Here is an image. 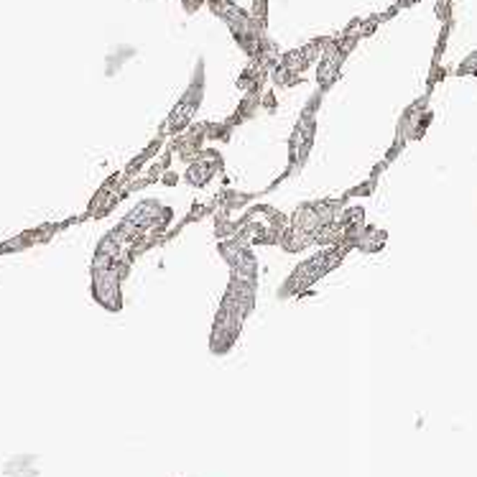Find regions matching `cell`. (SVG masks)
<instances>
[{"label":"cell","instance_id":"cell-12","mask_svg":"<svg viewBox=\"0 0 477 477\" xmlns=\"http://www.w3.org/2000/svg\"><path fill=\"white\" fill-rule=\"evenodd\" d=\"M181 5L189 10V13H194L197 8H202V5H205V0H181Z\"/></svg>","mask_w":477,"mask_h":477},{"label":"cell","instance_id":"cell-9","mask_svg":"<svg viewBox=\"0 0 477 477\" xmlns=\"http://www.w3.org/2000/svg\"><path fill=\"white\" fill-rule=\"evenodd\" d=\"M222 169V156L217 151H199L194 159H191L189 169L184 174V181L191 184V187H205L209 181L215 179L217 172Z\"/></svg>","mask_w":477,"mask_h":477},{"label":"cell","instance_id":"cell-5","mask_svg":"<svg viewBox=\"0 0 477 477\" xmlns=\"http://www.w3.org/2000/svg\"><path fill=\"white\" fill-rule=\"evenodd\" d=\"M205 59L197 62V69L191 74V82L187 84V90L181 92V97L176 100V105L172 108L166 123L161 126V138L163 135H179L191 126L194 115L202 108V100H205Z\"/></svg>","mask_w":477,"mask_h":477},{"label":"cell","instance_id":"cell-4","mask_svg":"<svg viewBox=\"0 0 477 477\" xmlns=\"http://www.w3.org/2000/svg\"><path fill=\"white\" fill-rule=\"evenodd\" d=\"M319 105H322V92L316 90L312 100L304 105V110L299 113L291 138H288V169L281 179L294 176L296 172L304 169V163L309 161V153L316 143V115H319Z\"/></svg>","mask_w":477,"mask_h":477},{"label":"cell","instance_id":"cell-2","mask_svg":"<svg viewBox=\"0 0 477 477\" xmlns=\"http://www.w3.org/2000/svg\"><path fill=\"white\" fill-rule=\"evenodd\" d=\"M342 205L345 197L304 202L301 207H296L294 215L288 217V225L281 233L279 245L286 253H301L309 245H316V237L322 235V230H327L340 217Z\"/></svg>","mask_w":477,"mask_h":477},{"label":"cell","instance_id":"cell-10","mask_svg":"<svg viewBox=\"0 0 477 477\" xmlns=\"http://www.w3.org/2000/svg\"><path fill=\"white\" fill-rule=\"evenodd\" d=\"M207 138V126L199 128H187L184 133L174 135V151L179 153V159L184 161H191L199 151H202V141Z\"/></svg>","mask_w":477,"mask_h":477},{"label":"cell","instance_id":"cell-8","mask_svg":"<svg viewBox=\"0 0 477 477\" xmlns=\"http://www.w3.org/2000/svg\"><path fill=\"white\" fill-rule=\"evenodd\" d=\"M172 220H174V209L161 205L159 199H141V202L123 217V222H128L135 233H141V235H148V233L161 235L166 227L172 225Z\"/></svg>","mask_w":477,"mask_h":477},{"label":"cell","instance_id":"cell-6","mask_svg":"<svg viewBox=\"0 0 477 477\" xmlns=\"http://www.w3.org/2000/svg\"><path fill=\"white\" fill-rule=\"evenodd\" d=\"M130 261H123L110 268H92V299L105 312H123V281L130 273Z\"/></svg>","mask_w":477,"mask_h":477},{"label":"cell","instance_id":"cell-11","mask_svg":"<svg viewBox=\"0 0 477 477\" xmlns=\"http://www.w3.org/2000/svg\"><path fill=\"white\" fill-rule=\"evenodd\" d=\"M251 16L255 21H261L263 26H266V23H268V0H255Z\"/></svg>","mask_w":477,"mask_h":477},{"label":"cell","instance_id":"cell-7","mask_svg":"<svg viewBox=\"0 0 477 477\" xmlns=\"http://www.w3.org/2000/svg\"><path fill=\"white\" fill-rule=\"evenodd\" d=\"M217 251L225 258L227 268H230V276L258 283V258H255V253H253L251 243H248L245 237H240V235L222 237V240L217 243Z\"/></svg>","mask_w":477,"mask_h":477},{"label":"cell","instance_id":"cell-1","mask_svg":"<svg viewBox=\"0 0 477 477\" xmlns=\"http://www.w3.org/2000/svg\"><path fill=\"white\" fill-rule=\"evenodd\" d=\"M255 301H258V283L230 276L225 294L217 306L212 332H209V352L212 355L222 358L237 345L245 319L255 312Z\"/></svg>","mask_w":477,"mask_h":477},{"label":"cell","instance_id":"cell-3","mask_svg":"<svg viewBox=\"0 0 477 477\" xmlns=\"http://www.w3.org/2000/svg\"><path fill=\"white\" fill-rule=\"evenodd\" d=\"M350 253V245H329V248H322L319 253L304 258L301 263L294 266V270L288 273V279L283 281L279 296L288 299V296H301L306 294L312 286H316L319 281L325 279L327 273H332L340 263L345 261V255Z\"/></svg>","mask_w":477,"mask_h":477}]
</instances>
